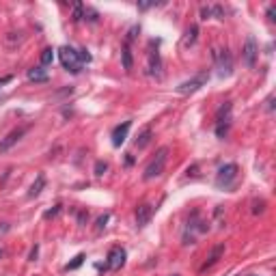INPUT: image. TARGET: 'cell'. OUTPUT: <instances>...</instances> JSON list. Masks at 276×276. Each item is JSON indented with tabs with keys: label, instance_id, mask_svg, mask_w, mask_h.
<instances>
[{
	"label": "cell",
	"instance_id": "obj_3",
	"mask_svg": "<svg viewBox=\"0 0 276 276\" xmlns=\"http://www.w3.org/2000/svg\"><path fill=\"white\" fill-rule=\"evenodd\" d=\"M235 179H238V164H224V166H220V170H218V175H216V186L231 188Z\"/></svg>",
	"mask_w": 276,
	"mask_h": 276
},
{
	"label": "cell",
	"instance_id": "obj_26",
	"mask_svg": "<svg viewBox=\"0 0 276 276\" xmlns=\"http://www.w3.org/2000/svg\"><path fill=\"white\" fill-rule=\"evenodd\" d=\"M59 212H61V205H56L54 209H50V212H45V218H52V216H56Z\"/></svg>",
	"mask_w": 276,
	"mask_h": 276
},
{
	"label": "cell",
	"instance_id": "obj_29",
	"mask_svg": "<svg viewBox=\"0 0 276 276\" xmlns=\"http://www.w3.org/2000/svg\"><path fill=\"white\" fill-rule=\"evenodd\" d=\"M267 18H270V20L274 22V5H272V7H267Z\"/></svg>",
	"mask_w": 276,
	"mask_h": 276
},
{
	"label": "cell",
	"instance_id": "obj_24",
	"mask_svg": "<svg viewBox=\"0 0 276 276\" xmlns=\"http://www.w3.org/2000/svg\"><path fill=\"white\" fill-rule=\"evenodd\" d=\"M108 218H110V214H104V216H100V220H97V233H100V231L104 229V226H106Z\"/></svg>",
	"mask_w": 276,
	"mask_h": 276
},
{
	"label": "cell",
	"instance_id": "obj_12",
	"mask_svg": "<svg viewBox=\"0 0 276 276\" xmlns=\"http://www.w3.org/2000/svg\"><path fill=\"white\" fill-rule=\"evenodd\" d=\"M201 18L203 20H209V18H224V9L220 5H212V7H203L201 9Z\"/></svg>",
	"mask_w": 276,
	"mask_h": 276
},
{
	"label": "cell",
	"instance_id": "obj_8",
	"mask_svg": "<svg viewBox=\"0 0 276 276\" xmlns=\"http://www.w3.org/2000/svg\"><path fill=\"white\" fill-rule=\"evenodd\" d=\"M216 63H218V74L220 76H231V71H233V63H231V54L229 50H220V52H216Z\"/></svg>",
	"mask_w": 276,
	"mask_h": 276
},
{
	"label": "cell",
	"instance_id": "obj_30",
	"mask_svg": "<svg viewBox=\"0 0 276 276\" xmlns=\"http://www.w3.org/2000/svg\"><path fill=\"white\" fill-rule=\"evenodd\" d=\"M246 276H257V274H246Z\"/></svg>",
	"mask_w": 276,
	"mask_h": 276
},
{
	"label": "cell",
	"instance_id": "obj_1",
	"mask_svg": "<svg viewBox=\"0 0 276 276\" xmlns=\"http://www.w3.org/2000/svg\"><path fill=\"white\" fill-rule=\"evenodd\" d=\"M166 160H168V147H160L158 153H156V158H153L149 164H147V168H145L143 179L149 181V179H156V177H160L162 173H164Z\"/></svg>",
	"mask_w": 276,
	"mask_h": 276
},
{
	"label": "cell",
	"instance_id": "obj_23",
	"mask_svg": "<svg viewBox=\"0 0 276 276\" xmlns=\"http://www.w3.org/2000/svg\"><path fill=\"white\" fill-rule=\"evenodd\" d=\"M197 32H199V26H190V30H188V39H186V41H188V43H194V41H197Z\"/></svg>",
	"mask_w": 276,
	"mask_h": 276
},
{
	"label": "cell",
	"instance_id": "obj_19",
	"mask_svg": "<svg viewBox=\"0 0 276 276\" xmlns=\"http://www.w3.org/2000/svg\"><path fill=\"white\" fill-rule=\"evenodd\" d=\"M54 59V52H52V48H45V50L41 52V65L45 67V65H50Z\"/></svg>",
	"mask_w": 276,
	"mask_h": 276
},
{
	"label": "cell",
	"instance_id": "obj_11",
	"mask_svg": "<svg viewBox=\"0 0 276 276\" xmlns=\"http://www.w3.org/2000/svg\"><path fill=\"white\" fill-rule=\"evenodd\" d=\"M151 216H153V207L149 205V203H143V205L136 209V224L138 226H147L149 220H151Z\"/></svg>",
	"mask_w": 276,
	"mask_h": 276
},
{
	"label": "cell",
	"instance_id": "obj_4",
	"mask_svg": "<svg viewBox=\"0 0 276 276\" xmlns=\"http://www.w3.org/2000/svg\"><path fill=\"white\" fill-rule=\"evenodd\" d=\"M229 123H231V104L226 102L224 106L218 110V117H216V136L218 138L226 136V132H229Z\"/></svg>",
	"mask_w": 276,
	"mask_h": 276
},
{
	"label": "cell",
	"instance_id": "obj_2",
	"mask_svg": "<svg viewBox=\"0 0 276 276\" xmlns=\"http://www.w3.org/2000/svg\"><path fill=\"white\" fill-rule=\"evenodd\" d=\"M59 59L63 63V67L67 71H71V74H78L80 67H82V63H80V59H78V50H74V48H67V45L61 48Z\"/></svg>",
	"mask_w": 276,
	"mask_h": 276
},
{
	"label": "cell",
	"instance_id": "obj_9",
	"mask_svg": "<svg viewBox=\"0 0 276 276\" xmlns=\"http://www.w3.org/2000/svg\"><path fill=\"white\" fill-rule=\"evenodd\" d=\"M129 127H132V123H129V121H125V123H121V125H117L115 129H112V145H115V147H121V145L127 141Z\"/></svg>",
	"mask_w": 276,
	"mask_h": 276
},
{
	"label": "cell",
	"instance_id": "obj_32",
	"mask_svg": "<svg viewBox=\"0 0 276 276\" xmlns=\"http://www.w3.org/2000/svg\"><path fill=\"white\" fill-rule=\"evenodd\" d=\"M0 255H3V250H0Z\"/></svg>",
	"mask_w": 276,
	"mask_h": 276
},
{
	"label": "cell",
	"instance_id": "obj_20",
	"mask_svg": "<svg viewBox=\"0 0 276 276\" xmlns=\"http://www.w3.org/2000/svg\"><path fill=\"white\" fill-rule=\"evenodd\" d=\"M82 261H84V255H76V259L71 263H67V270H76V267H80L82 265Z\"/></svg>",
	"mask_w": 276,
	"mask_h": 276
},
{
	"label": "cell",
	"instance_id": "obj_10",
	"mask_svg": "<svg viewBox=\"0 0 276 276\" xmlns=\"http://www.w3.org/2000/svg\"><path fill=\"white\" fill-rule=\"evenodd\" d=\"M26 132H28V127H18V129H13V132H11L9 136H7L5 141H0V151H9V149L13 147V145L18 143L20 138H22L24 134H26Z\"/></svg>",
	"mask_w": 276,
	"mask_h": 276
},
{
	"label": "cell",
	"instance_id": "obj_25",
	"mask_svg": "<svg viewBox=\"0 0 276 276\" xmlns=\"http://www.w3.org/2000/svg\"><path fill=\"white\" fill-rule=\"evenodd\" d=\"M78 59H80V63H91V54L86 50H78Z\"/></svg>",
	"mask_w": 276,
	"mask_h": 276
},
{
	"label": "cell",
	"instance_id": "obj_5",
	"mask_svg": "<svg viewBox=\"0 0 276 276\" xmlns=\"http://www.w3.org/2000/svg\"><path fill=\"white\" fill-rule=\"evenodd\" d=\"M205 82H207V74H199V76H194L190 80H186V82H181L179 86H177V93H181V95L197 93Z\"/></svg>",
	"mask_w": 276,
	"mask_h": 276
},
{
	"label": "cell",
	"instance_id": "obj_27",
	"mask_svg": "<svg viewBox=\"0 0 276 276\" xmlns=\"http://www.w3.org/2000/svg\"><path fill=\"white\" fill-rule=\"evenodd\" d=\"M272 102H274V95H270V97H267V102H265V104H267V110H270V112L274 110V104H272Z\"/></svg>",
	"mask_w": 276,
	"mask_h": 276
},
{
	"label": "cell",
	"instance_id": "obj_13",
	"mask_svg": "<svg viewBox=\"0 0 276 276\" xmlns=\"http://www.w3.org/2000/svg\"><path fill=\"white\" fill-rule=\"evenodd\" d=\"M224 253V244H218V246H214V250H212V255H209L207 257V261L205 263H203V267H201V272L203 270H207V267H212L216 261H218V259H220V255Z\"/></svg>",
	"mask_w": 276,
	"mask_h": 276
},
{
	"label": "cell",
	"instance_id": "obj_17",
	"mask_svg": "<svg viewBox=\"0 0 276 276\" xmlns=\"http://www.w3.org/2000/svg\"><path fill=\"white\" fill-rule=\"evenodd\" d=\"M123 69L125 71H132V67H134V59H132V50H129V43H125L123 45Z\"/></svg>",
	"mask_w": 276,
	"mask_h": 276
},
{
	"label": "cell",
	"instance_id": "obj_6",
	"mask_svg": "<svg viewBox=\"0 0 276 276\" xmlns=\"http://www.w3.org/2000/svg\"><path fill=\"white\" fill-rule=\"evenodd\" d=\"M125 248L121 246H112L108 253V261H106V270H121L125 263Z\"/></svg>",
	"mask_w": 276,
	"mask_h": 276
},
{
	"label": "cell",
	"instance_id": "obj_7",
	"mask_svg": "<svg viewBox=\"0 0 276 276\" xmlns=\"http://www.w3.org/2000/svg\"><path fill=\"white\" fill-rule=\"evenodd\" d=\"M257 54H259V48H257L255 37H248V39H246V43H244V50H242V59H244V65H246L248 69H253V67H255Z\"/></svg>",
	"mask_w": 276,
	"mask_h": 276
},
{
	"label": "cell",
	"instance_id": "obj_16",
	"mask_svg": "<svg viewBox=\"0 0 276 276\" xmlns=\"http://www.w3.org/2000/svg\"><path fill=\"white\" fill-rule=\"evenodd\" d=\"M45 188V177L43 175H37V179H35V183L30 186V192H28V197H39L41 194V190Z\"/></svg>",
	"mask_w": 276,
	"mask_h": 276
},
{
	"label": "cell",
	"instance_id": "obj_22",
	"mask_svg": "<svg viewBox=\"0 0 276 276\" xmlns=\"http://www.w3.org/2000/svg\"><path fill=\"white\" fill-rule=\"evenodd\" d=\"M106 168H108V164H106V162H102V160H100V162L95 164V175H97V177H102L104 173H106Z\"/></svg>",
	"mask_w": 276,
	"mask_h": 276
},
{
	"label": "cell",
	"instance_id": "obj_14",
	"mask_svg": "<svg viewBox=\"0 0 276 276\" xmlns=\"http://www.w3.org/2000/svg\"><path fill=\"white\" fill-rule=\"evenodd\" d=\"M160 67H162V63H160V52L158 50H151L149 52V74H160Z\"/></svg>",
	"mask_w": 276,
	"mask_h": 276
},
{
	"label": "cell",
	"instance_id": "obj_15",
	"mask_svg": "<svg viewBox=\"0 0 276 276\" xmlns=\"http://www.w3.org/2000/svg\"><path fill=\"white\" fill-rule=\"evenodd\" d=\"M151 136H153V132H151V127H145L141 134H138V138H136V147L138 149H145L149 145V141H151Z\"/></svg>",
	"mask_w": 276,
	"mask_h": 276
},
{
	"label": "cell",
	"instance_id": "obj_18",
	"mask_svg": "<svg viewBox=\"0 0 276 276\" xmlns=\"http://www.w3.org/2000/svg\"><path fill=\"white\" fill-rule=\"evenodd\" d=\"M28 78L35 80V82H45V80H48V74H45L41 67H32V69H28Z\"/></svg>",
	"mask_w": 276,
	"mask_h": 276
},
{
	"label": "cell",
	"instance_id": "obj_28",
	"mask_svg": "<svg viewBox=\"0 0 276 276\" xmlns=\"http://www.w3.org/2000/svg\"><path fill=\"white\" fill-rule=\"evenodd\" d=\"M11 80H13V76H3V78H0V86L7 84V82H11Z\"/></svg>",
	"mask_w": 276,
	"mask_h": 276
},
{
	"label": "cell",
	"instance_id": "obj_31",
	"mask_svg": "<svg viewBox=\"0 0 276 276\" xmlns=\"http://www.w3.org/2000/svg\"><path fill=\"white\" fill-rule=\"evenodd\" d=\"M173 276H179V274H173Z\"/></svg>",
	"mask_w": 276,
	"mask_h": 276
},
{
	"label": "cell",
	"instance_id": "obj_21",
	"mask_svg": "<svg viewBox=\"0 0 276 276\" xmlns=\"http://www.w3.org/2000/svg\"><path fill=\"white\" fill-rule=\"evenodd\" d=\"M82 18H84V7L80 3H76L74 5V20H82Z\"/></svg>",
	"mask_w": 276,
	"mask_h": 276
}]
</instances>
